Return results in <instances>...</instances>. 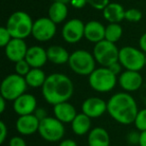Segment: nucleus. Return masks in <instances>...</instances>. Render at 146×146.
<instances>
[{
  "label": "nucleus",
  "mask_w": 146,
  "mask_h": 146,
  "mask_svg": "<svg viewBox=\"0 0 146 146\" xmlns=\"http://www.w3.org/2000/svg\"><path fill=\"white\" fill-rule=\"evenodd\" d=\"M41 90L45 101L54 106L72 97L74 85L72 80L63 73H52L47 76Z\"/></svg>",
  "instance_id": "obj_1"
},
{
  "label": "nucleus",
  "mask_w": 146,
  "mask_h": 146,
  "mask_svg": "<svg viewBox=\"0 0 146 146\" xmlns=\"http://www.w3.org/2000/svg\"><path fill=\"white\" fill-rule=\"evenodd\" d=\"M138 111L136 100L128 92H117L107 101V113L122 125L134 123Z\"/></svg>",
  "instance_id": "obj_2"
},
{
  "label": "nucleus",
  "mask_w": 146,
  "mask_h": 146,
  "mask_svg": "<svg viewBox=\"0 0 146 146\" xmlns=\"http://www.w3.org/2000/svg\"><path fill=\"white\" fill-rule=\"evenodd\" d=\"M32 18L24 11H15L9 16L6 22V28L10 32L12 38L25 39L32 35Z\"/></svg>",
  "instance_id": "obj_3"
},
{
  "label": "nucleus",
  "mask_w": 146,
  "mask_h": 146,
  "mask_svg": "<svg viewBox=\"0 0 146 146\" xmlns=\"http://www.w3.org/2000/svg\"><path fill=\"white\" fill-rule=\"evenodd\" d=\"M89 85L94 91L99 93L110 92L118 82L117 75L110 71L108 67H98L88 76Z\"/></svg>",
  "instance_id": "obj_4"
},
{
  "label": "nucleus",
  "mask_w": 146,
  "mask_h": 146,
  "mask_svg": "<svg viewBox=\"0 0 146 146\" xmlns=\"http://www.w3.org/2000/svg\"><path fill=\"white\" fill-rule=\"evenodd\" d=\"M69 68L80 76H89L95 70L96 60L93 54L84 49H79L70 54L68 60Z\"/></svg>",
  "instance_id": "obj_5"
},
{
  "label": "nucleus",
  "mask_w": 146,
  "mask_h": 146,
  "mask_svg": "<svg viewBox=\"0 0 146 146\" xmlns=\"http://www.w3.org/2000/svg\"><path fill=\"white\" fill-rule=\"evenodd\" d=\"M27 83L25 77L16 73L7 75L1 82L0 94L7 101H14L15 99L24 94L27 90Z\"/></svg>",
  "instance_id": "obj_6"
},
{
  "label": "nucleus",
  "mask_w": 146,
  "mask_h": 146,
  "mask_svg": "<svg viewBox=\"0 0 146 146\" xmlns=\"http://www.w3.org/2000/svg\"><path fill=\"white\" fill-rule=\"evenodd\" d=\"M146 54L140 48L124 46L119 49L118 61L125 70L140 71L145 66Z\"/></svg>",
  "instance_id": "obj_7"
},
{
  "label": "nucleus",
  "mask_w": 146,
  "mask_h": 146,
  "mask_svg": "<svg viewBox=\"0 0 146 146\" xmlns=\"http://www.w3.org/2000/svg\"><path fill=\"white\" fill-rule=\"evenodd\" d=\"M92 54L95 58L96 63L103 67H108L118 61L119 49L115 43L104 39L94 45Z\"/></svg>",
  "instance_id": "obj_8"
},
{
  "label": "nucleus",
  "mask_w": 146,
  "mask_h": 146,
  "mask_svg": "<svg viewBox=\"0 0 146 146\" xmlns=\"http://www.w3.org/2000/svg\"><path fill=\"white\" fill-rule=\"evenodd\" d=\"M39 135L47 142H57L62 140L65 134L64 123L55 117H46L41 120L38 129Z\"/></svg>",
  "instance_id": "obj_9"
},
{
  "label": "nucleus",
  "mask_w": 146,
  "mask_h": 146,
  "mask_svg": "<svg viewBox=\"0 0 146 146\" xmlns=\"http://www.w3.org/2000/svg\"><path fill=\"white\" fill-rule=\"evenodd\" d=\"M56 34V24L49 17H40L33 23L32 36L40 42L52 39Z\"/></svg>",
  "instance_id": "obj_10"
},
{
  "label": "nucleus",
  "mask_w": 146,
  "mask_h": 146,
  "mask_svg": "<svg viewBox=\"0 0 146 146\" xmlns=\"http://www.w3.org/2000/svg\"><path fill=\"white\" fill-rule=\"evenodd\" d=\"M85 23L77 18H73L64 23L61 30V35L64 41L69 44L78 43L84 37Z\"/></svg>",
  "instance_id": "obj_11"
},
{
  "label": "nucleus",
  "mask_w": 146,
  "mask_h": 146,
  "mask_svg": "<svg viewBox=\"0 0 146 146\" xmlns=\"http://www.w3.org/2000/svg\"><path fill=\"white\" fill-rule=\"evenodd\" d=\"M118 83L125 92L137 91L143 83V78L139 71L125 70L118 77Z\"/></svg>",
  "instance_id": "obj_12"
},
{
  "label": "nucleus",
  "mask_w": 146,
  "mask_h": 146,
  "mask_svg": "<svg viewBox=\"0 0 146 146\" xmlns=\"http://www.w3.org/2000/svg\"><path fill=\"white\" fill-rule=\"evenodd\" d=\"M82 113L90 118H98L107 112V102L99 97H88L82 103Z\"/></svg>",
  "instance_id": "obj_13"
},
{
  "label": "nucleus",
  "mask_w": 146,
  "mask_h": 146,
  "mask_svg": "<svg viewBox=\"0 0 146 146\" xmlns=\"http://www.w3.org/2000/svg\"><path fill=\"white\" fill-rule=\"evenodd\" d=\"M28 47L25 43L24 39L12 38L11 41L4 47V52L6 57L11 62H18L25 59Z\"/></svg>",
  "instance_id": "obj_14"
},
{
  "label": "nucleus",
  "mask_w": 146,
  "mask_h": 146,
  "mask_svg": "<svg viewBox=\"0 0 146 146\" xmlns=\"http://www.w3.org/2000/svg\"><path fill=\"white\" fill-rule=\"evenodd\" d=\"M13 110L19 116L33 114L37 109V100L34 95L24 93L13 101Z\"/></svg>",
  "instance_id": "obj_15"
},
{
  "label": "nucleus",
  "mask_w": 146,
  "mask_h": 146,
  "mask_svg": "<svg viewBox=\"0 0 146 146\" xmlns=\"http://www.w3.org/2000/svg\"><path fill=\"white\" fill-rule=\"evenodd\" d=\"M40 121L37 119L34 114L19 116L16 120V129L19 134L23 136L32 135L35 132H38Z\"/></svg>",
  "instance_id": "obj_16"
},
{
  "label": "nucleus",
  "mask_w": 146,
  "mask_h": 146,
  "mask_svg": "<svg viewBox=\"0 0 146 146\" xmlns=\"http://www.w3.org/2000/svg\"><path fill=\"white\" fill-rule=\"evenodd\" d=\"M25 60L29 63L31 68H42L48 61L47 50L38 45L28 47Z\"/></svg>",
  "instance_id": "obj_17"
},
{
  "label": "nucleus",
  "mask_w": 146,
  "mask_h": 146,
  "mask_svg": "<svg viewBox=\"0 0 146 146\" xmlns=\"http://www.w3.org/2000/svg\"><path fill=\"white\" fill-rule=\"evenodd\" d=\"M105 27L106 26H104L99 21H88L87 23H85L84 38L94 44L104 40L105 39Z\"/></svg>",
  "instance_id": "obj_18"
},
{
  "label": "nucleus",
  "mask_w": 146,
  "mask_h": 146,
  "mask_svg": "<svg viewBox=\"0 0 146 146\" xmlns=\"http://www.w3.org/2000/svg\"><path fill=\"white\" fill-rule=\"evenodd\" d=\"M53 114H54V117L57 118L59 121L66 124L71 123L78 113L76 112L75 107L68 101H66L53 106Z\"/></svg>",
  "instance_id": "obj_19"
},
{
  "label": "nucleus",
  "mask_w": 146,
  "mask_h": 146,
  "mask_svg": "<svg viewBox=\"0 0 146 146\" xmlns=\"http://www.w3.org/2000/svg\"><path fill=\"white\" fill-rule=\"evenodd\" d=\"M125 9L121 4L110 2L103 10V16L109 23H120L125 19Z\"/></svg>",
  "instance_id": "obj_20"
},
{
  "label": "nucleus",
  "mask_w": 146,
  "mask_h": 146,
  "mask_svg": "<svg viewBox=\"0 0 146 146\" xmlns=\"http://www.w3.org/2000/svg\"><path fill=\"white\" fill-rule=\"evenodd\" d=\"M88 146H110V136L103 127L91 129L87 137Z\"/></svg>",
  "instance_id": "obj_21"
},
{
  "label": "nucleus",
  "mask_w": 146,
  "mask_h": 146,
  "mask_svg": "<svg viewBox=\"0 0 146 146\" xmlns=\"http://www.w3.org/2000/svg\"><path fill=\"white\" fill-rule=\"evenodd\" d=\"M47 50V57L48 61L56 65H62L65 63H68L70 54L64 47L60 45H51L48 47Z\"/></svg>",
  "instance_id": "obj_22"
},
{
  "label": "nucleus",
  "mask_w": 146,
  "mask_h": 146,
  "mask_svg": "<svg viewBox=\"0 0 146 146\" xmlns=\"http://www.w3.org/2000/svg\"><path fill=\"white\" fill-rule=\"evenodd\" d=\"M71 127L74 134L78 136L85 135L91 130V118L84 113H78L71 122Z\"/></svg>",
  "instance_id": "obj_23"
},
{
  "label": "nucleus",
  "mask_w": 146,
  "mask_h": 146,
  "mask_svg": "<svg viewBox=\"0 0 146 146\" xmlns=\"http://www.w3.org/2000/svg\"><path fill=\"white\" fill-rule=\"evenodd\" d=\"M67 15H68V8L67 4L65 3L54 1L48 9V17L55 24L62 23L67 18Z\"/></svg>",
  "instance_id": "obj_24"
},
{
  "label": "nucleus",
  "mask_w": 146,
  "mask_h": 146,
  "mask_svg": "<svg viewBox=\"0 0 146 146\" xmlns=\"http://www.w3.org/2000/svg\"><path fill=\"white\" fill-rule=\"evenodd\" d=\"M46 78L47 76L45 75V72L41 68H31L28 74L25 76L27 85L32 88L42 87Z\"/></svg>",
  "instance_id": "obj_25"
},
{
  "label": "nucleus",
  "mask_w": 146,
  "mask_h": 146,
  "mask_svg": "<svg viewBox=\"0 0 146 146\" xmlns=\"http://www.w3.org/2000/svg\"><path fill=\"white\" fill-rule=\"evenodd\" d=\"M123 34V29L119 23H109L105 27V40L116 43Z\"/></svg>",
  "instance_id": "obj_26"
},
{
  "label": "nucleus",
  "mask_w": 146,
  "mask_h": 146,
  "mask_svg": "<svg viewBox=\"0 0 146 146\" xmlns=\"http://www.w3.org/2000/svg\"><path fill=\"white\" fill-rule=\"evenodd\" d=\"M134 125L139 132L146 131V108L138 111L134 121Z\"/></svg>",
  "instance_id": "obj_27"
},
{
  "label": "nucleus",
  "mask_w": 146,
  "mask_h": 146,
  "mask_svg": "<svg viewBox=\"0 0 146 146\" xmlns=\"http://www.w3.org/2000/svg\"><path fill=\"white\" fill-rule=\"evenodd\" d=\"M30 70H31V66L25 59H22V60L15 63V73L18 74V75L25 77Z\"/></svg>",
  "instance_id": "obj_28"
},
{
  "label": "nucleus",
  "mask_w": 146,
  "mask_h": 146,
  "mask_svg": "<svg viewBox=\"0 0 146 146\" xmlns=\"http://www.w3.org/2000/svg\"><path fill=\"white\" fill-rule=\"evenodd\" d=\"M142 19V12L139 9L130 8L125 11V20L129 22H139Z\"/></svg>",
  "instance_id": "obj_29"
},
{
  "label": "nucleus",
  "mask_w": 146,
  "mask_h": 146,
  "mask_svg": "<svg viewBox=\"0 0 146 146\" xmlns=\"http://www.w3.org/2000/svg\"><path fill=\"white\" fill-rule=\"evenodd\" d=\"M11 39H12V36H11L8 29L6 28V26L1 27V28H0V46L4 48V47L10 42Z\"/></svg>",
  "instance_id": "obj_30"
},
{
  "label": "nucleus",
  "mask_w": 146,
  "mask_h": 146,
  "mask_svg": "<svg viewBox=\"0 0 146 146\" xmlns=\"http://www.w3.org/2000/svg\"><path fill=\"white\" fill-rule=\"evenodd\" d=\"M110 3L109 0H87V4L96 10H104L106 6Z\"/></svg>",
  "instance_id": "obj_31"
},
{
  "label": "nucleus",
  "mask_w": 146,
  "mask_h": 146,
  "mask_svg": "<svg viewBox=\"0 0 146 146\" xmlns=\"http://www.w3.org/2000/svg\"><path fill=\"white\" fill-rule=\"evenodd\" d=\"M140 135H141V132L131 131L127 134V136H126V140H127L128 143L131 144V145H136V144L139 145Z\"/></svg>",
  "instance_id": "obj_32"
},
{
  "label": "nucleus",
  "mask_w": 146,
  "mask_h": 146,
  "mask_svg": "<svg viewBox=\"0 0 146 146\" xmlns=\"http://www.w3.org/2000/svg\"><path fill=\"white\" fill-rule=\"evenodd\" d=\"M9 146H27V144L24 138L20 137V136H13L9 140Z\"/></svg>",
  "instance_id": "obj_33"
},
{
  "label": "nucleus",
  "mask_w": 146,
  "mask_h": 146,
  "mask_svg": "<svg viewBox=\"0 0 146 146\" xmlns=\"http://www.w3.org/2000/svg\"><path fill=\"white\" fill-rule=\"evenodd\" d=\"M8 135V129L4 121H0V143H4Z\"/></svg>",
  "instance_id": "obj_34"
},
{
  "label": "nucleus",
  "mask_w": 146,
  "mask_h": 146,
  "mask_svg": "<svg viewBox=\"0 0 146 146\" xmlns=\"http://www.w3.org/2000/svg\"><path fill=\"white\" fill-rule=\"evenodd\" d=\"M108 68L110 69V71L111 72H113L115 75H120L121 74V69H122V65L120 64L119 61H117V62H114L113 64H111L110 66H108Z\"/></svg>",
  "instance_id": "obj_35"
},
{
  "label": "nucleus",
  "mask_w": 146,
  "mask_h": 146,
  "mask_svg": "<svg viewBox=\"0 0 146 146\" xmlns=\"http://www.w3.org/2000/svg\"><path fill=\"white\" fill-rule=\"evenodd\" d=\"M70 4L73 8L75 9H81L87 4V0H71Z\"/></svg>",
  "instance_id": "obj_36"
},
{
  "label": "nucleus",
  "mask_w": 146,
  "mask_h": 146,
  "mask_svg": "<svg viewBox=\"0 0 146 146\" xmlns=\"http://www.w3.org/2000/svg\"><path fill=\"white\" fill-rule=\"evenodd\" d=\"M33 114L36 116L37 119H38L39 121H41V120H43L46 117H48V115H47V111L44 109V108H37Z\"/></svg>",
  "instance_id": "obj_37"
},
{
  "label": "nucleus",
  "mask_w": 146,
  "mask_h": 146,
  "mask_svg": "<svg viewBox=\"0 0 146 146\" xmlns=\"http://www.w3.org/2000/svg\"><path fill=\"white\" fill-rule=\"evenodd\" d=\"M139 48L146 54V32L141 35L139 39Z\"/></svg>",
  "instance_id": "obj_38"
},
{
  "label": "nucleus",
  "mask_w": 146,
  "mask_h": 146,
  "mask_svg": "<svg viewBox=\"0 0 146 146\" xmlns=\"http://www.w3.org/2000/svg\"><path fill=\"white\" fill-rule=\"evenodd\" d=\"M58 146H78L74 140L72 139H64L61 140V142L59 143Z\"/></svg>",
  "instance_id": "obj_39"
},
{
  "label": "nucleus",
  "mask_w": 146,
  "mask_h": 146,
  "mask_svg": "<svg viewBox=\"0 0 146 146\" xmlns=\"http://www.w3.org/2000/svg\"><path fill=\"white\" fill-rule=\"evenodd\" d=\"M6 102L7 100L4 97L0 96V113H3L5 111V108H6Z\"/></svg>",
  "instance_id": "obj_40"
},
{
  "label": "nucleus",
  "mask_w": 146,
  "mask_h": 146,
  "mask_svg": "<svg viewBox=\"0 0 146 146\" xmlns=\"http://www.w3.org/2000/svg\"><path fill=\"white\" fill-rule=\"evenodd\" d=\"M139 146H146V131L141 132V135H140Z\"/></svg>",
  "instance_id": "obj_41"
},
{
  "label": "nucleus",
  "mask_w": 146,
  "mask_h": 146,
  "mask_svg": "<svg viewBox=\"0 0 146 146\" xmlns=\"http://www.w3.org/2000/svg\"><path fill=\"white\" fill-rule=\"evenodd\" d=\"M53 1H56V2H62V3L67 4V3H70L71 0H53Z\"/></svg>",
  "instance_id": "obj_42"
},
{
  "label": "nucleus",
  "mask_w": 146,
  "mask_h": 146,
  "mask_svg": "<svg viewBox=\"0 0 146 146\" xmlns=\"http://www.w3.org/2000/svg\"><path fill=\"white\" fill-rule=\"evenodd\" d=\"M145 67H146V57H145Z\"/></svg>",
  "instance_id": "obj_43"
}]
</instances>
